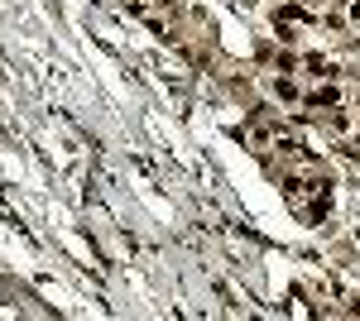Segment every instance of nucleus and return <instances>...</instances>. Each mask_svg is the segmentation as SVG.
Segmentation results:
<instances>
[{"label": "nucleus", "mask_w": 360, "mask_h": 321, "mask_svg": "<svg viewBox=\"0 0 360 321\" xmlns=\"http://www.w3.org/2000/svg\"><path fill=\"white\" fill-rule=\"evenodd\" d=\"M351 106H356V115H360V91H356V96H351Z\"/></svg>", "instance_id": "4"}, {"label": "nucleus", "mask_w": 360, "mask_h": 321, "mask_svg": "<svg viewBox=\"0 0 360 321\" xmlns=\"http://www.w3.org/2000/svg\"><path fill=\"white\" fill-rule=\"evenodd\" d=\"M346 106V91H341V81L336 77H322L317 86H307L303 91V110L307 115H327V110Z\"/></svg>", "instance_id": "1"}, {"label": "nucleus", "mask_w": 360, "mask_h": 321, "mask_svg": "<svg viewBox=\"0 0 360 321\" xmlns=\"http://www.w3.org/2000/svg\"><path fill=\"white\" fill-rule=\"evenodd\" d=\"M336 144H341V149H346V154H351V159L360 163V125H356V130H351V134H341Z\"/></svg>", "instance_id": "3"}, {"label": "nucleus", "mask_w": 360, "mask_h": 321, "mask_svg": "<svg viewBox=\"0 0 360 321\" xmlns=\"http://www.w3.org/2000/svg\"><path fill=\"white\" fill-rule=\"evenodd\" d=\"M269 96H274L278 106H303V86L293 81V72H274L269 77Z\"/></svg>", "instance_id": "2"}]
</instances>
